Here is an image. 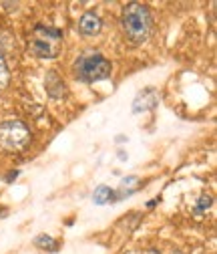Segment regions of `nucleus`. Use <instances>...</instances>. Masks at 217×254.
Masks as SVG:
<instances>
[{
    "mask_svg": "<svg viewBox=\"0 0 217 254\" xmlns=\"http://www.w3.org/2000/svg\"><path fill=\"white\" fill-rule=\"evenodd\" d=\"M211 196H207V194H201L199 196V200H197V204H195V210H197V214H201L203 210H209L211 208Z\"/></svg>",
    "mask_w": 217,
    "mask_h": 254,
    "instance_id": "ddd939ff",
    "label": "nucleus"
},
{
    "mask_svg": "<svg viewBox=\"0 0 217 254\" xmlns=\"http://www.w3.org/2000/svg\"><path fill=\"white\" fill-rule=\"evenodd\" d=\"M137 190H139V178H135V176H129V178H125V180L121 182V188H119L117 200L125 198V196H131L133 192H137Z\"/></svg>",
    "mask_w": 217,
    "mask_h": 254,
    "instance_id": "9d476101",
    "label": "nucleus"
},
{
    "mask_svg": "<svg viewBox=\"0 0 217 254\" xmlns=\"http://www.w3.org/2000/svg\"><path fill=\"white\" fill-rule=\"evenodd\" d=\"M35 33H37V39L46 41V43H54V45H56L60 39H63V33H60V30L50 28V26H44V24H39V26L35 28Z\"/></svg>",
    "mask_w": 217,
    "mask_h": 254,
    "instance_id": "6e6552de",
    "label": "nucleus"
},
{
    "mask_svg": "<svg viewBox=\"0 0 217 254\" xmlns=\"http://www.w3.org/2000/svg\"><path fill=\"white\" fill-rule=\"evenodd\" d=\"M8 79H10V73H8V67H6V61H4L2 55H0V93L6 89Z\"/></svg>",
    "mask_w": 217,
    "mask_h": 254,
    "instance_id": "f8f14e48",
    "label": "nucleus"
},
{
    "mask_svg": "<svg viewBox=\"0 0 217 254\" xmlns=\"http://www.w3.org/2000/svg\"><path fill=\"white\" fill-rule=\"evenodd\" d=\"M157 103H159L157 91H155V89H145L143 93L137 95V99H135V103H133V111H135V113L149 111V109H153Z\"/></svg>",
    "mask_w": 217,
    "mask_h": 254,
    "instance_id": "39448f33",
    "label": "nucleus"
},
{
    "mask_svg": "<svg viewBox=\"0 0 217 254\" xmlns=\"http://www.w3.org/2000/svg\"><path fill=\"white\" fill-rule=\"evenodd\" d=\"M92 200H95V204L103 206V204L115 202V200H117V194L113 192L109 186H99V188L95 190V194H92Z\"/></svg>",
    "mask_w": 217,
    "mask_h": 254,
    "instance_id": "1a4fd4ad",
    "label": "nucleus"
},
{
    "mask_svg": "<svg viewBox=\"0 0 217 254\" xmlns=\"http://www.w3.org/2000/svg\"><path fill=\"white\" fill-rule=\"evenodd\" d=\"M6 214H8V210H6V208H0V216H2V218H4Z\"/></svg>",
    "mask_w": 217,
    "mask_h": 254,
    "instance_id": "4468645a",
    "label": "nucleus"
},
{
    "mask_svg": "<svg viewBox=\"0 0 217 254\" xmlns=\"http://www.w3.org/2000/svg\"><path fill=\"white\" fill-rule=\"evenodd\" d=\"M44 87H46L48 95H50V97H54V99H60V97H65V95H67V85H65L63 79L58 77L56 71H48L46 73Z\"/></svg>",
    "mask_w": 217,
    "mask_h": 254,
    "instance_id": "423d86ee",
    "label": "nucleus"
},
{
    "mask_svg": "<svg viewBox=\"0 0 217 254\" xmlns=\"http://www.w3.org/2000/svg\"><path fill=\"white\" fill-rule=\"evenodd\" d=\"M30 133L26 129V125L18 119H6L0 123V147L14 151L20 149L28 141Z\"/></svg>",
    "mask_w": 217,
    "mask_h": 254,
    "instance_id": "7ed1b4c3",
    "label": "nucleus"
},
{
    "mask_svg": "<svg viewBox=\"0 0 217 254\" xmlns=\"http://www.w3.org/2000/svg\"><path fill=\"white\" fill-rule=\"evenodd\" d=\"M79 28H81V33H83L85 37H95V35L101 33L103 22H101V18H99L95 12H85V14L81 16Z\"/></svg>",
    "mask_w": 217,
    "mask_h": 254,
    "instance_id": "20e7f679",
    "label": "nucleus"
},
{
    "mask_svg": "<svg viewBox=\"0 0 217 254\" xmlns=\"http://www.w3.org/2000/svg\"><path fill=\"white\" fill-rule=\"evenodd\" d=\"M35 246L41 248V250H48V252H56L58 250V242L48 234H39L35 238Z\"/></svg>",
    "mask_w": 217,
    "mask_h": 254,
    "instance_id": "9b49d317",
    "label": "nucleus"
},
{
    "mask_svg": "<svg viewBox=\"0 0 217 254\" xmlns=\"http://www.w3.org/2000/svg\"><path fill=\"white\" fill-rule=\"evenodd\" d=\"M30 51H33V55L39 57V59H52L58 53V45L46 43V41H41V39H35L33 43H30Z\"/></svg>",
    "mask_w": 217,
    "mask_h": 254,
    "instance_id": "0eeeda50",
    "label": "nucleus"
},
{
    "mask_svg": "<svg viewBox=\"0 0 217 254\" xmlns=\"http://www.w3.org/2000/svg\"><path fill=\"white\" fill-rule=\"evenodd\" d=\"M175 254H181V252H175Z\"/></svg>",
    "mask_w": 217,
    "mask_h": 254,
    "instance_id": "2eb2a0df",
    "label": "nucleus"
},
{
    "mask_svg": "<svg viewBox=\"0 0 217 254\" xmlns=\"http://www.w3.org/2000/svg\"><path fill=\"white\" fill-rule=\"evenodd\" d=\"M121 24H123V30H125L127 39L135 45H141L151 35L153 18H151V12L145 4L131 2V4H127L125 8H123Z\"/></svg>",
    "mask_w": 217,
    "mask_h": 254,
    "instance_id": "f257e3e1",
    "label": "nucleus"
},
{
    "mask_svg": "<svg viewBox=\"0 0 217 254\" xmlns=\"http://www.w3.org/2000/svg\"><path fill=\"white\" fill-rule=\"evenodd\" d=\"M111 63L99 55V53H90V55H81L75 63V75L83 83H97L105 81L111 77Z\"/></svg>",
    "mask_w": 217,
    "mask_h": 254,
    "instance_id": "f03ea898",
    "label": "nucleus"
}]
</instances>
